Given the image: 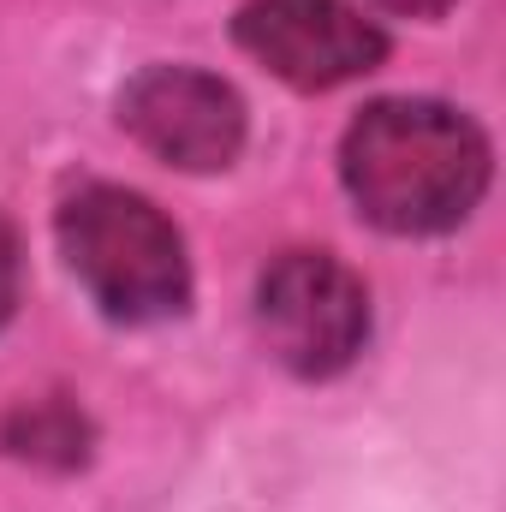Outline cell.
<instances>
[{
	"instance_id": "obj_4",
	"label": "cell",
	"mask_w": 506,
	"mask_h": 512,
	"mask_svg": "<svg viewBox=\"0 0 506 512\" xmlns=\"http://www.w3.org/2000/svg\"><path fill=\"white\" fill-rule=\"evenodd\" d=\"M120 126L179 173H221L245 149V102L203 66H143L120 90Z\"/></svg>"
},
{
	"instance_id": "obj_2",
	"label": "cell",
	"mask_w": 506,
	"mask_h": 512,
	"mask_svg": "<svg viewBox=\"0 0 506 512\" xmlns=\"http://www.w3.org/2000/svg\"><path fill=\"white\" fill-rule=\"evenodd\" d=\"M60 251L114 322H167L191 304L179 227L126 185H84L60 203Z\"/></svg>"
},
{
	"instance_id": "obj_3",
	"label": "cell",
	"mask_w": 506,
	"mask_h": 512,
	"mask_svg": "<svg viewBox=\"0 0 506 512\" xmlns=\"http://www.w3.org/2000/svg\"><path fill=\"white\" fill-rule=\"evenodd\" d=\"M256 328L268 352L304 376H340L370 340V292L328 251H286L256 280Z\"/></svg>"
},
{
	"instance_id": "obj_7",
	"label": "cell",
	"mask_w": 506,
	"mask_h": 512,
	"mask_svg": "<svg viewBox=\"0 0 506 512\" xmlns=\"http://www.w3.org/2000/svg\"><path fill=\"white\" fill-rule=\"evenodd\" d=\"M12 304H18V239H12V227L0 215V328L12 316Z\"/></svg>"
},
{
	"instance_id": "obj_8",
	"label": "cell",
	"mask_w": 506,
	"mask_h": 512,
	"mask_svg": "<svg viewBox=\"0 0 506 512\" xmlns=\"http://www.w3.org/2000/svg\"><path fill=\"white\" fill-rule=\"evenodd\" d=\"M381 6H393V12H405V18H441L453 0H381Z\"/></svg>"
},
{
	"instance_id": "obj_5",
	"label": "cell",
	"mask_w": 506,
	"mask_h": 512,
	"mask_svg": "<svg viewBox=\"0 0 506 512\" xmlns=\"http://www.w3.org/2000/svg\"><path fill=\"white\" fill-rule=\"evenodd\" d=\"M233 36L292 90H340L387 54V36L346 0H251Z\"/></svg>"
},
{
	"instance_id": "obj_1",
	"label": "cell",
	"mask_w": 506,
	"mask_h": 512,
	"mask_svg": "<svg viewBox=\"0 0 506 512\" xmlns=\"http://www.w3.org/2000/svg\"><path fill=\"white\" fill-rule=\"evenodd\" d=\"M340 179L381 233H447L489 191V137L447 102H370L340 143Z\"/></svg>"
},
{
	"instance_id": "obj_6",
	"label": "cell",
	"mask_w": 506,
	"mask_h": 512,
	"mask_svg": "<svg viewBox=\"0 0 506 512\" xmlns=\"http://www.w3.org/2000/svg\"><path fill=\"white\" fill-rule=\"evenodd\" d=\"M0 441H6V453H18V459H36V465H84V453H90V423L72 411V405H60V399H36V405H18L12 417H6V429H0Z\"/></svg>"
}]
</instances>
